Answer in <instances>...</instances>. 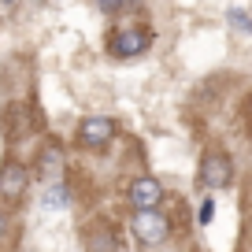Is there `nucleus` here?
<instances>
[{
	"instance_id": "423d86ee",
	"label": "nucleus",
	"mask_w": 252,
	"mask_h": 252,
	"mask_svg": "<svg viewBox=\"0 0 252 252\" xmlns=\"http://www.w3.org/2000/svg\"><path fill=\"white\" fill-rule=\"evenodd\" d=\"M159 197H163V186H159L156 178H149V174L130 182V204H134L137 212H156Z\"/></svg>"
},
{
	"instance_id": "20e7f679",
	"label": "nucleus",
	"mask_w": 252,
	"mask_h": 252,
	"mask_svg": "<svg viewBox=\"0 0 252 252\" xmlns=\"http://www.w3.org/2000/svg\"><path fill=\"white\" fill-rule=\"evenodd\" d=\"M230 174H234V167H230V159L222 156V152H208L204 159H200V174L197 182L204 189H222L230 182Z\"/></svg>"
},
{
	"instance_id": "f03ea898",
	"label": "nucleus",
	"mask_w": 252,
	"mask_h": 252,
	"mask_svg": "<svg viewBox=\"0 0 252 252\" xmlns=\"http://www.w3.org/2000/svg\"><path fill=\"white\" fill-rule=\"evenodd\" d=\"M26 186H30V174H26L23 163L8 159V163L0 167V204H15V200H23Z\"/></svg>"
},
{
	"instance_id": "0eeeda50",
	"label": "nucleus",
	"mask_w": 252,
	"mask_h": 252,
	"mask_svg": "<svg viewBox=\"0 0 252 252\" xmlns=\"http://www.w3.org/2000/svg\"><path fill=\"white\" fill-rule=\"evenodd\" d=\"M37 174L41 178H60L63 174V149L60 145H45V149H41V156H37Z\"/></svg>"
},
{
	"instance_id": "39448f33",
	"label": "nucleus",
	"mask_w": 252,
	"mask_h": 252,
	"mask_svg": "<svg viewBox=\"0 0 252 252\" xmlns=\"http://www.w3.org/2000/svg\"><path fill=\"white\" fill-rule=\"evenodd\" d=\"M111 137H115V123H111L108 115H89V119H82L78 141L86 145V149H104Z\"/></svg>"
},
{
	"instance_id": "9b49d317",
	"label": "nucleus",
	"mask_w": 252,
	"mask_h": 252,
	"mask_svg": "<svg viewBox=\"0 0 252 252\" xmlns=\"http://www.w3.org/2000/svg\"><path fill=\"white\" fill-rule=\"evenodd\" d=\"M230 23H237V26H241L245 33H252V23L245 19V11H230Z\"/></svg>"
},
{
	"instance_id": "f257e3e1",
	"label": "nucleus",
	"mask_w": 252,
	"mask_h": 252,
	"mask_svg": "<svg viewBox=\"0 0 252 252\" xmlns=\"http://www.w3.org/2000/svg\"><path fill=\"white\" fill-rule=\"evenodd\" d=\"M149 41H152L149 30H141V26H123V30L111 33L108 48H111V56H119V60H130V56H141L145 48H149Z\"/></svg>"
},
{
	"instance_id": "6e6552de",
	"label": "nucleus",
	"mask_w": 252,
	"mask_h": 252,
	"mask_svg": "<svg viewBox=\"0 0 252 252\" xmlns=\"http://www.w3.org/2000/svg\"><path fill=\"white\" fill-rule=\"evenodd\" d=\"M86 245H89V252H115V237H111L108 226H93L86 234Z\"/></svg>"
},
{
	"instance_id": "7ed1b4c3",
	"label": "nucleus",
	"mask_w": 252,
	"mask_h": 252,
	"mask_svg": "<svg viewBox=\"0 0 252 252\" xmlns=\"http://www.w3.org/2000/svg\"><path fill=\"white\" fill-rule=\"evenodd\" d=\"M130 226H134V234H137L141 245H159V241H167V234H171V222H167L159 212H137Z\"/></svg>"
},
{
	"instance_id": "9d476101",
	"label": "nucleus",
	"mask_w": 252,
	"mask_h": 252,
	"mask_svg": "<svg viewBox=\"0 0 252 252\" xmlns=\"http://www.w3.org/2000/svg\"><path fill=\"white\" fill-rule=\"evenodd\" d=\"M197 219H200V226H208V222L215 219V200H200V208H197Z\"/></svg>"
},
{
	"instance_id": "1a4fd4ad",
	"label": "nucleus",
	"mask_w": 252,
	"mask_h": 252,
	"mask_svg": "<svg viewBox=\"0 0 252 252\" xmlns=\"http://www.w3.org/2000/svg\"><path fill=\"white\" fill-rule=\"evenodd\" d=\"M67 200H71L67 186H52V189L45 193V208H67Z\"/></svg>"
}]
</instances>
